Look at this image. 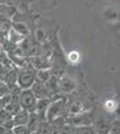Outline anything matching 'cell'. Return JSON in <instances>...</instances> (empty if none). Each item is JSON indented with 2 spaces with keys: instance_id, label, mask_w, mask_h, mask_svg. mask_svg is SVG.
<instances>
[{
  "instance_id": "obj_1",
  "label": "cell",
  "mask_w": 120,
  "mask_h": 134,
  "mask_svg": "<svg viewBox=\"0 0 120 134\" xmlns=\"http://www.w3.org/2000/svg\"><path fill=\"white\" fill-rule=\"evenodd\" d=\"M67 114V105L64 99H56L53 103H50L45 114V121L51 122L56 119L62 118Z\"/></svg>"
},
{
  "instance_id": "obj_2",
  "label": "cell",
  "mask_w": 120,
  "mask_h": 134,
  "mask_svg": "<svg viewBox=\"0 0 120 134\" xmlns=\"http://www.w3.org/2000/svg\"><path fill=\"white\" fill-rule=\"evenodd\" d=\"M36 73L37 72L29 68H26L25 70L19 72L17 73V85L22 90L30 88L32 84L35 82L36 81Z\"/></svg>"
},
{
  "instance_id": "obj_3",
  "label": "cell",
  "mask_w": 120,
  "mask_h": 134,
  "mask_svg": "<svg viewBox=\"0 0 120 134\" xmlns=\"http://www.w3.org/2000/svg\"><path fill=\"white\" fill-rule=\"evenodd\" d=\"M36 102L37 98L34 97L33 93L32 92L30 88L22 90L20 96H19V103H20L22 109H24L29 112V113L34 112Z\"/></svg>"
},
{
  "instance_id": "obj_4",
  "label": "cell",
  "mask_w": 120,
  "mask_h": 134,
  "mask_svg": "<svg viewBox=\"0 0 120 134\" xmlns=\"http://www.w3.org/2000/svg\"><path fill=\"white\" fill-rule=\"evenodd\" d=\"M67 120L70 121V124L73 126L79 127V126H86V125H91L92 117L91 114H85L84 112L75 115H70Z\"/></svg>"
},
{
  "instance_id": "obj_5",
  "label": "cell",
  "mask_w": 120,
  "mask_h": 134,
  "mask_svg": "<svg viewBox=\"0 0 120 134\" xmlns=\"http://www.w3.org/2000/svg\"><path fill=\"white\" fill-rule=\"evenodd\" d=\"M30 90H32L34 97H35L37 99L48 98L49 95V90H48L45 84L42 82H40V81H35V82L32 84V86L30 87Z\"/></svg>"
},
{
  "instance_id": "obj_6",
  "label": "cell",
  "mask_w": 120,
  "mask_h": 134,
  "mask_svg": "<svg viewBox=\"0 0 120 134\" xmlns=\"http://www.w3.org/2000/svg\"><path fill=\"white\" fill-rule=\"evenodd\" d=\"M76 88V83L70 78H62L58 82V90L64 93H71Z\"/></svg>"
},
{
  "instance_id": "obj_7",
  "label": "cell",
  "mask_w": 120,
  "mask_h": 134,
  "mask_svg": "<svg viewBox=\"0 0 120 134\" xmlns=\"http://www.w3.org/2000/svg\"><path fill=\"white\" fill-rule=\"evenodd\" d=\"M111 120L108 118H100L97 120L94 126V130L97 134H108Z\"/></svg>"
},
{
  "instance_id": "obj_8",
  "label": "cell",
  "mask_w": 120,
  "mask_h": 134,
  "mask_svg": "<svg viewBox=\"0 0 120 134\" xmlns=\"http://www.w3.org/2000/svg\"><path fill=\"white\" fill-rule=\"evenodd\" d=\"M51 103L50 99L49 98H41V99H37V102L35 105V110L34 112L37 113L40 115V117L42 120H45V114L47 111L48 107H49V104Z\"/></svg>"
},
{
  "instance_id": "obj_9",
  "label": "cell",
  "mask_w": 120,
  "mask_h": 134,
  "mask_svg": "<svg viewBox=\"0 0 120 134\" xmlns=\"http://www.w3.org/2000/svg\"><path fill=\"white\" fill-rule=\"evenodd\" d=\"M41 121H43L42 119L40 117L38 114L35 112H32L29 114V119H28V122L26 124V127L29 130V131L30 133L32 132H35L38 130V127L40 125Z\"/></svg>"
},
{
  "instance_id": "obj_10",
  "label": "cell",
  "mask_w": 120,
  "mask_h": 134,
  "mask_svg": "<svg viewBox=\"0 0 120 134\" xmlns=\"http://www.w3.org/2000/svg\"><path fill=\"white\" fill-rule=\"evenodd\" d=\"M0 125H3L8 130L14 128L13 115L6 109H0Z\"/></svg>"
},
{
  "instance_id": "obj_11",
  "label": "cell",
  "mask_w": 120,
  "mask_h": 134,
  "mask_svg": "<svg viewBox=\"0 0 120 134\" xmlns=\"http://www.w3.org/2000/svg\"><path fill=\"white\" fill-rule=\"evenodd\" d=\"M30 113L24 109H21L18 113H16L13 116V122H14V127L19 126V125H26L29 119Z\"/></svg>"
},
{
  "instance_id": "obj_12",
  "label": "cell",
  "mask_w": 120,
  "mask_h": 134,
  "mask_svg": "<svg viewBox=\"0 0 120 134\" xmlns=\"http://www.w3.org/2000/svg\"><path fill=\"white\" fill-rule=\"evenodd\" d=\"M84 111V105L80 101H75L67 107V114L68 115H75L82 113Z\"/></svg>"
},
{
  "instance_id": "obj_13",
  "label": "cell",
  "mask_w": 120,
  "mask_h": 134,
  "mask_svg": "<svg viewBox=\"0 0 120 134\" xmlns=\"http://www.w3.org/2000/svg\"><path fill=\"white\" fill-rule=\"evenodd\" d=\"M16 12V9L14 6L7 5L6 4H0V15L6 17V18H10L12 17Z\"/></svg>"
},
{
  "instance_id": "obj_14",
  "label": "cell",
  "mask_w": 120,
  "mask_h": 134,
  "mask_svg": "<svg viewBox=\"0 0 120 134\" xmlns=\"http://www.w3.org/2000/svg\"><path fill=\"white\" fill-rule=\"evenodd\" d=\"M50 72L47 69H41L36 73V81H40V82L45 83L50 77Z\"/></svg>"
},
{
  "instance_id": "obj_15",
  "label": "cell",
  "mask_w": 120,
  "mask_h": 134,
  "mask_svg": "<svg viewBox=\"0 0 120 134\" xmlns=\"http://www.w3.org/2000/svg\"><path fill=\"white\" fill-rule=\"evenodd\" d=\"M117 105H118V104H117V102L115 99H108V100H106L103 104L104 109H105L107 112H108V113L116 111V110L117 109Z\"/></svg>"
},
{
  "instance_id": "obj_16",
  "label": "cell",
  "mask_w": 120,
  "mask_h": 134,
  "mask_svg": "<svg viewBox=\"0 0 120 134\" xmlns=\"http://www.w3.org/2000/svg\"><path fill=\"white\" fill-rule=\"evenodd\" d=\"M13 26H14L13 29H14V31H16L18 33H20L21 35L24 36V35H27L28 34L27 27H26L24 24H22V23H14Z\"/></svg>"
},
{
  "instance_id": "obj_17",
  "label": "cell",
  "mask_w": 120,
  "mask_h": 134,
  "mask_svg": "<svg viewBox=\"0 0 120 134\" xmlns=\"http://www.w3.org/2000/svg\"><path fill=\"white\" fill-rule=\"evenodd\" d=\"M119 128H120L119 120L111 121L110 127H109V133L108 134H119V131H120Z\"/></svg>"
},
{
  "instance_id": "obj_18",
  "label": "cell",
  "mask_w": 120,
  "mask_h": 134,
  "mask_svg": "<svg viewBox=\"0 0 120 134\" xmlns=\"http://www.w3.org/2000/svg\"><path fill=\"white\" fill-rule=\"evenodd\" d=\"M79 134H97L94 130V127L91 125L86 126H79Z\"/></svg>"
},
{
  "instance_id": "obj_19",
  "label": "cell",
  "mask_w": 120,
  "mask_h": 134,
  "mask_svg": "<svg viewBox=\"0 0 120 134\" xmlns=\"http://www.w3.org/2000/svg\"><path fill=\"white\" fill-rule=\"evenodd\" d=\"M14 134H30L29 130L27 129L26 125H19V126H14L12 129Z\"/></svg>"
},
{
  "instance_id": "obj_20",
  "label": "cell",
  "mask_w": 120,
  "mask_h": 134,
  "mask_svg": "<svg viewBox=\"0 0 120 134\" xmlns=\"http://www.w3.org/2000/svg\"><path fill=\"white\" fill-rule=\"evenodd\" d=\"M67 58H68L69 62L72 63V64H76L80 59V54L77 51H72L68 54Z\"/></svg>"
},
{
  "instance_id": "obj_21",
  "label": "cell",
  "mask_w": 120,
  "mask_h": 134,
  "mask_svg": "<svg viewBox=\"0 0 120 134\" xmlns=\"http://www.w3.org/2000/svg\"><path fill=\"white\" fill-rule=\"evenodd\" d=\"M10 0H0V4H6V5H7L8 3H9Z\"/></svg>"
},
{
  "instance_id": "obj_22",
  "label": "cell",
  "mask_w": 120,
  "mask_h": 134,
  "mask_svg": "<svg viewBox=\"0 0 120 134\" xmlns=\"http://www.w3.org/2000/svg\"><path fill=\"white\" fill-rule=\"evenodd\" d=\"M4 134H14V131H13L12 130H10V131H6V133H4Z\"/></svg>"
},
{
  "instance_id": "obj_23",
  "label": "cell",
  "mask_w": 120,
  "mask_h": 134,
  "mask_svg": "<svg viewBox=\"0 0 120 134\" xmlns=\"http://www.w3.org/2000/svg\"><path fill=\"white\" fill-rule=\"evenodd\" d=\"M30 134H40V133H39V132H37V131H35V132H32Z\"/></svg>"
}]
</instances>
